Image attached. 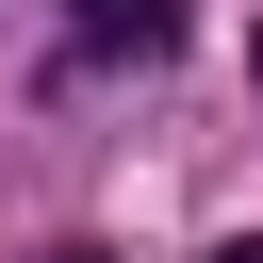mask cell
Instances as JSON below:
<instances>
[{"instance_id": "1", "label": "cell", "mask_w": 263, "mask_h": 263, "mask_svg": "<svg viewBox=\"0 0 263 263\" xmlns=\"http://www.w3.org/2000/svg\"><path fill=\"white\" fill-rule=\"evenodd\" d=\"M181 49V0H82V66H164Z\"/></svg>"}, {"instance_id": "2", "label": "cell", "mask_w": 263, "mask_h": 263, "mask_svg": "<svg viewBox=\"0 0 263 263\" xmlns=\"http://www.w3.org/2000/svg\"><path fill=\"white\" fill-rule=\"evenodd\" d=\"M33 263H99V247H33Z\"/></svg>"}, {"instance_id": "3", "label": "cell", "mask_w": 263, "mask_h": 263, "mask_svg": "<svg viewBox=\"0 0 263 263\" xmlns=\"http://www.w3.org/2000/svg\"><path fill=\"white\" fill-rule=\"evenodd\" d=\"M214 263H263V247H214Z\"/></svg>"}, {"instance_id": "4", "label": "cell", "mask_w": 263, "mask_h": 263, "mask_svg": "<svg viewBox=\"0 0 263 263\" xmlns=\"http://www.w3.org/2000/svg\"><path fill=\"white\" fill-rule=\"evenodd\" d=\"M247 66H263V49H247Z\"/></svg>"}]
</instances>
